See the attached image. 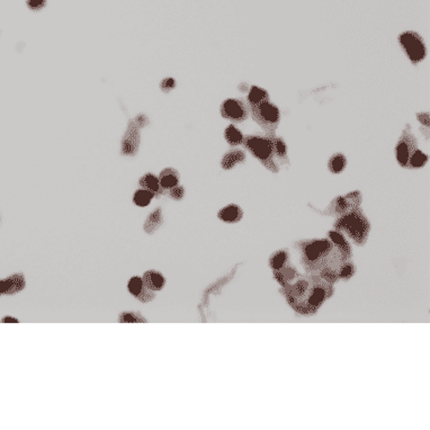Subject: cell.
<instances>
[{
	"instance_id": "cell-1",
	"label": "cell",
	"mask_w": 430,
	"mask_h": 430,
	"mask_svg": "<svg viewBox=\"0 0 430 430\" xmlns=\"http://www.w3.org/2000/svg\"><path fill=\"white\" fill-rule=\"evenodd\" d=\"M349 256V247L339 246L332 240L310 241L302 249V264L310 275L325 280H335L340 276L345 261Z\"/></svg>"
},
{
	"instance_id": "cell-2",
	"label": "cell",
	"mask_w": 430,
	"mask_h": 430,
	"mask_svg": "<svg viewBox=\"0 0 430 430\" xmlns=\"http://www.w3.org/2000/svg\"><path fill=\"white\" fill-rule=\"evenodd\" d=\"M289 302L300 313H312L331 294L328 280L319 276L296 274L283 284Z\"/></svg>"
},
{
	"instance_id": "cell-3",
	"label": "cell",
	"mask_w": 430,
	"mask_h": 430,
	"mask_svg": "<svg viewBox=\"0 0 430 430\" xmlns=\"http://www.w3.org/2000/svg\"><path fill=\"white\" fill-rule=\"evenodd\" d=\"M244 146L246 149L258 159L267 169L270 171L277 172L278 167L275 164L274 157V149L273 143H271L270 137L267 136H257V135H249L244 139Z\"/></svg>"
},
{
	"instance_id": "cell-4",
	"label": "cell",
	"mask_w": 430,
	"mask_h": 430,
	"mask_svg": "<svg viewBox=\"0 0 430 430\" xmlns=\"http://www.w3.org/2000/svg\"><path fill=\"white\" fill-rule=\"evenodd\" d=\"M254 120L264 128L268 135H275L280 121V112L278 107L269 101L258 104V105H247Z\"/></svg>"
},
{
	"instance_id": "cell-5",
	"label": "cell",
	"mask_w": 430,
	"mask_h": 430,
	"mask_svg": "<svg viewBox=\"0 0 430 430\" xmlns=\"http://www.w3.org/2000/svg\"><path fill=\"white\" fill-rule=\"evenodd\" d=\"M399 43L412 63H420L426 58V45L422 37L417 32L408 31L402 33L399 36Z\"/></svg>"
},
{
	"instance_id": "cell-6",
	"label": "cell",
	"mask_w": 430,
	"mask_h": 430,
	"mask_svg": "<svg viewBox=\"0 0 430 430\" xmlns=\"http://www.w3.org/2000/svg\"><path fill=\"white\" fill-rule=\"evenodd\" d=\"M368 222L358 210H350L338 222V226L345 229L355 240L362 241L368 231Z\"/></svg>"
},
{
	"instance_id": "cell-7",
	"label": "cell",
	"mask_w": 430,
	"mask_h": 430,
	"mask_svg": "<svg viewBox=\"0 0 430 430\" xmlns=\"http://www.w3.org/2000/svg\"><path fill=\"white\" fill-rule=\"evenodd\" d=\"M141 128L136 125L134 120L127 123L126 130L121 140V155L124 157H135L141 145Z\"/></svg>"
},
{
	"instance_id": "cell-8",
	"label": "cell",
	"mask_w": 430,
	"mask_h": 430,
	"mask_svg": "<svg viewBox=\"0 0 430 430\" xmlns=\"http://www.w3.org/2000/svg\"><path fill=\"white\" fill-rule=\"evenodd\" d=\"M417 139L413 136V134L410 131V127H407L403 131L401 137L398 142L397 146V159L400 166L409 168V159L412 156V153L416 151L418 148Z\"/></svg>"
},
{
	"instance_id": "cell-9",
	"label": "cell",
	"mask_w": 430,
	"mask_h": 430,
	"mask_svg": "<svg viewBox=\"0 0 430 430\" xmlns=\"http://www.w3.org/2000/svg\"><path fill=\"white\" fill-rule=\"evenodd\" d=\"M248 106L240 100L229 98L221 105V115L225 120L232 122H242L248 118Z\"/></svg>"
},
{
	"instance_id": "cell-10",
	"label": "cell",
	"mask_w": 430,
	"mask_h": 430,
	"mask_svg": "<svg viewBox=\"0 0 430 430\" xmlns=\"http://www.w3.org/2000/svg\"><path fill=\"white\" fill-rule=\"evenodd\" d=\"M139 185L141 188L152 193L153 199H155V197H159L161 195H166L168 193V189H165L164 187L160 186V182H159V179H158V177L156 175L151 174V172L146 174L145 176H142L140 178Z\"/></svg>"
},
{
	"instance_id": "cell-11",
	"label": "cell",
	"mask_w": 430,
	"mask_h": 430,
	"mask_svg": "<svg viewBox=\"0 0 430 430\" xmlns=\"http://www.w3.org/2000/svg\"><path fill=\"white\" fill-rule=\"evenodd\" d=\"M143 285L151 291H161L166 285V278L164 275L157 270H148L142 277Z\"/></svg>"
},
{
	"instance_id": "cell-12",
	"label": "cell",
	"mask_w": 430,
	"mask_h": 430,
	"mask_svg": "<svg viewBox=\"0 0 430 430\" xmlns=\"http://www.w3.org/2000/svg\"><path fill=\"white\" fill-rule=\"evenodd\" d=\"M158 179H159L161 187H164L165 189H170L171 187L178 185L179 175H178V171L174 168H165L164 170L160 171Z\"/></svg>"
},
{
	"instance_id": "cell-13",
	"label": "cell",
	"mask_w": 430,
	"mask_h": 430,
	"mask_svg": "<svg viewBox=\"0 0 430 430\" xmlns=\"http://www.w3.org/2000/svg\"><path fill=\"white\" fill-rule=\"evenodd\" d=\"M246 159V155L241 150H231L228 153H225L221 160V166L224 170H230L236 165L244 162Z\"/></svg>"
},
{
	"instance_id": "cell-14",
	"label": "cell",
	"mask_w": 430,
	"mask_h": 430,
	"mask_svg": "<svg viewBox=\"0 0 430 430\" xmlns=\"http://www.w3.org/2000/svg\"><path fill=\"white\" fill-rule=\"evenodd\" d=\"M242 217V211L238 205H229L225 206L219 212V219L228 222V223H233L238 222Z\"/></svg>"
},
{
	"instance_id": "cell-15",
	"label": "cell",
	"mask_w": 430,
	"mask_h": 430,
	"mask_svg": "<svg viewBox=\"0 0 430 430\" xmlns=\"http://www.w3.org/2000/svg\"><path fill=\"white\" fill-rule=\"evenodd\" d=\"M162 222H164V217H162V213H161V209H157L156 211H153L152 213H150V215L148 216L147 221L145 222V226H143V229H145L146 232L148 233H152V232H155L159 226L162 224Z\"/></svg>"
},
{
	"instance_id": "cell-16",
	"label": "cell",
	"mask_w": 430,
	"mask_h": 430,
	"mask_svg": "<svg viewBox=\"0 0 430 430\" xmlns=\"http://www.w3.org/2000/svg\"><path fill=\"white\" fill-rule=\"evenodd\" d=\"M268 98H269V95L265 89L257 87V86H253L250 88L248 97H247V102H248L247 105H258V104L260 103L269 101Z\"/></svg>"
},
{
	"instance_id": "cell-17",
	"label": "cell",
	"mask_w": 430,
	"mask_h": 430,
	"mask_svg": "<svg viewBox=\"0 0 430 430\" xmlns=\"http://www.w3.org/2000/svg\"><path fill=\"white\" fill-rule=\"evenodd\" d=\"M224 137L226 142H228L230 146H233V147L242 145V142H244V139H245L244 134H242V132L239 130V128L232 124L225 128Z\"/></svg>"
},
{
	"instance_id": "cell-18",
	"label": "cell",
	"mask_w": 430,
	"mask_h": 430,
	"mask_svg": "<svg viewBox=\"0 0 430 430\" xmlns=\"http://www.w3.org/2000/svg\"><path fill=\"white\" fill-rule=\"evenodd\" d=\"M7 283V291L6 294H15L17 292H21L24 286H25V279L23 275H14L12 277L6 279Z\"/></svg>"
},
{
	"instance_id": "cell-19",
	"label": "cell",
	"mask_w": 430,
	"mask_h": 430,
	"mask_svg": "<svg viewBox=\"0 0 430 430\" xmlns=\"http://www.w3.org/2000/svg\"><path fill=\"white\" fill-rule=\"evenodd\" d=\"M273 143V149L275 156L280 160H288V148L283 139L280 137H276L275 135H268Z\"/></svg>"
},
{
	"instance_id": "cell-20",
	"label": "cell",
	"mask_w": 430,
	"mask_h": 430,
	"mask_svg": "<svg viewBox=\"0 0 430 430\" xmlns=\"http://www.w3.org/2000/svg\"><path fill=\"white\" fill-rule=\"evenodd\" d=\"M118 322L121 323H143L148 322L147 319L139 312L134 311H126L123 312L118 316Z\"/></svg>"
},
{
	"instance_id": "cell-21",
	"label": "cell",
	"mask_w": 430,
	"mask_h": 430,
	"mask_svg": "<svg viewBox=\"0 0 430 430\" xmlns=\"http://www.w3.org/2000/svg\"><path fill=\"white\" fill-rule=\"evenodd\" d=\"M346 165H347V160H346V157L342 153H337V155L331 157V159L329 160V169L333 174L342 172L345 169Z\"/></svg>"
},
{
	"instance_id": "cell-22",
	"label": "cell",
	"mask_w": 430,
	"mask_h": 430,
	"mask_svg": "<svg viewBox=\"0 0 430 430\" xmlns=\"http://www.w3.org/2000/svg\"><path fill=\"white\" fill-rule=\"evenodd\" d=\"M152 199H153L152 193L141 188L139 190H136L135 194L133 195V203L140 207H146L150 204Z\"/></svg>"
},
{
	"instance_id": "cell-23",
	"label": "cell",
	"mask_w": 430,
	"mask_h": 430,
	"mask_svg": "<svg viewBox=\"0 0 430 430\" xmlns=\"http://www.w3.org/2000/svg\"><path fill=\"white\" fill-rule=\"evenodd\" d=\"M428 156L420 149H417L412 153L409 159V168H421L427 164Z\"/></svg>"
},
{
	"instance_id": "cell-24",
	"label": "cell",
	"mask_w": 430,
	"mask_h": 430,
	"mask_svg": "<svg viewBox=\"0 0 430 430\" xmlns=\"http://www.w3.org/2000/svg\"><path fill=\"white\" fill-rule=\"evenodd\" d=\"M143 288V280L139 276H134V277H132L128 281L127 284V290L133 296H137V294L140 293L141 290Z\"/></svg>"
},
{
	"instance_id": "cell-25",
	"label": "cell",
	"mask_w": 430,
	"mask_h": 430,
	"mask_svg": "<svg viewBox=\"0 0 430 430\" xmlns=\"http://www.w3.org/2000/svg\"><path fill=\"white\" fill-rule=\"evenodd\" d=\"M288 259L289 257L285 253H277L271 258V267H273L275 270H277L288 264Z\"/></svg>"
},
{
	"instance_id": "cell-26",
	"label": "cell",
	"mask_w": 430,
	"mask_h": 430,
	"mask_svg": "<svg viewBox=\"0 0 430 430\" xmlns=\"http://www.w3.org/2000/svg\"><path fill=\"white\" fill-rule=\"evenodd\" d=\"M155 298H156L155 291L149 290L148 288H146L145 285H143L141 292L136 296V299L142 303H149V302H151V301L155 300Z\"/></svg>"
},
{
	"instance_id": "cell-27",
	"label": "cell",
	"mask_w": 430,
	"mask_h": 430,
	"mask_svg": "<svg viewBox=\"0 0 430 430\" xmlns=\"http://www.w3.org/2000/svg\"><path fill=\"white\" fill-rule=\"evenodd\" d=\"M168 195H169L172 200L175 201H180L185 195V189L182 186H175L171 187L170 189H168Z\"/></svg>"
},
{
	"instance_id": "cell-28",
	"label": "cell",
	"mask_w": 430,
	"mask_h": 430,
	"mask_svg": "<svg viewBox=\"0 0 430 430\" xmlns=\"http://www.w3.org/2000/svg\"><path fill=\"white\" fill-rule=\"evenodd\" d=\"M159 87L164 92H170L176 87V80L174 78H165L161 80Z\"/></svg>"
},
{
	"instance_id": "cell-29",
	"label": "cell",
	"mask_w": 430,
	"mask_h": 430,
	"mask_svg": "<svg viewBox=\"0 0 430 430\" xmlns=\"http://www.w3.org/2000/svg\"><path fill=\"white\" fill-rule=\"evenodd\" d=\"M27 7L33 12H38L46 6V0H26Z\"/></svg>"
},
{
	"instance_id": "cell-30",
	"label": "cell",
	"mask_w": 430,
	"mask_h": 430,
	"mask_svg": "<svg viewBox=\"0 0 430 430\" xmlns=\"http://www.w3.org/2000/svg\"><path fill=\"white\" fill-rule=\"evenodd\" d=\"M134 122L136 123V125L139 126L140 128L147 127L148 125H149V123H150L149 117H148V115L145 114V113H141V114H137L134 117Z\"/></svg>"
},
{
	"instance_id": "cell-31",
	"label": "cell",
	"mask_w": 430,
	"mask_h": 430,
	"mask_svg": "<svg viewBox=\"0 0 430 430\" xmlns=\"http://www.w3.org/2000/svg\"><path fill=\"white\" fill-rule=\"evenodd\" d=\"M417 118L418 121L421 123V125L426 126L427 128H429L430 126V117L428 113H418L417 114Z\"/></svg>"
},
{
	"instance_id": "cell-32",
	"label": "cell",
	"mask_w": 430,
	"mask_h": 430,
	"mask_svg": "<svg viewBox=\"0 0 430 430\" xmlns=\"http://www.w3.org/2000/svg\"><path fill=\"white\" fill-rule=\"evenodd\" d=\"M352 274H353V266L349 264H345L343 266L342 271H340V276H342V277H349Z\"/></svg>"
},
{
	"instance_id": "cell-33",
	"label": "cell",
	"mask_w": 430,
	"mask_h": 430,
	"mask_svg": "<svg viewBox=\"0 0 430 430\" xmlns=\"http://www.w3.org/2000/svg\"><path fill=\"white\" fill-rule=\"evenodd\" d=\"M6 291H7L6 280H0V295L6 294Z\"/></svg>"
},
{
	"instance_id": "cell-34",
	"label": "cell",
	"mask_w": 430,
	"mask_h": 430,
	"mask_svg": "<svg viewBox=\"0 0 430 430\" xmlns=\"http://www.w3.org/2000/svg\"><path fill=\"white\" fill-rule=\"evenodd\" d=\"M3 322H13V323H16V322H18V320L17 319H14V318H11V316H7V318L3 319Z\"/></svg>"
}]
</instances>
